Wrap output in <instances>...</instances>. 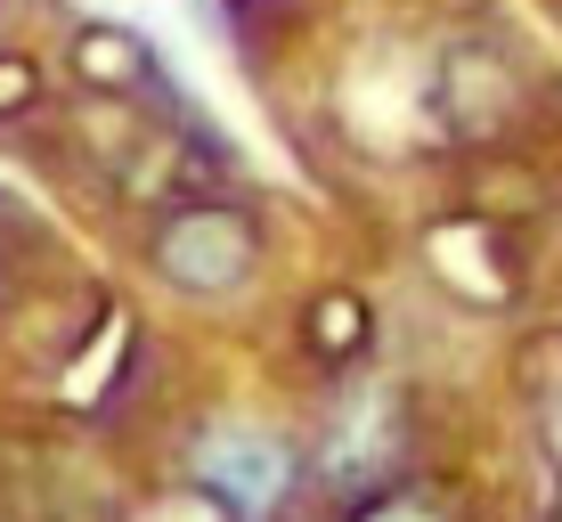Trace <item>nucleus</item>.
<instances>
[{
	"label": "nucleus",
	"mask_w": 562,
	"mask_h": 522,
	"mask_svg": "<svg viewBox=\"0 0 562 522\" xmlns=\"http://www.w3.org/2000/svg\"><path fill=\"white\" fill-rule=\"evenodd\" d=\"M400 449H408V409H400V392L392 384H359L351 400L335 409V424H326V481L335 490H383V481L400 474Z\"/></svg>",
	"instance_id": "obj_3"
},
{
	"label": "nucleus",
	"mask_w": 562,
	"mask_h": 522,
	"mask_svg": "<svg viewBox=\"0 0 562 522\" xmlns=\"http://www.w3.org/2000/svg\"><path fill=\"white\" fill-rule=\"evenodd\" d=\"M310 319H318V326H310V343H318V352H359V302H351V295H326Z\"/></svg>",
	"instance_id": "obj_4"
},
{
	"label": "nucleus",
	"mask_w": 562,
	"mask_h": 522,
	"mask_svg": "<svg viewBox=\"0 0 562 522\" xmlns=\"http://www.w3.org/2000/svg\"><path fill=\"white\" fill-rule=\"evenodd\" d=\"M196 481L237 522H261L294 490V441L261 433V424H212V433H196Z\"/></svg>",
	"instance_id": "obj_2"
},
{
	"label": "nucleus",
	"mask_w": 562,
	"mask_h": 522,
	"mask_svg": "<svg viewBox=\"0 0 562 522\" xmlns=\"http://www.w3.org/2000/svg\"><path fill=\"white\" fill-rule=\"evenodd\" d=\"M359 522H449V514H440L432 498H416V490H375L359 507Z\"/></svg>",
	"instance_id": "obj_5"
},
{
	"label": "nucleus",
	"mask_w": 562,
	"mask_h": 522,
	"mask_svg": "<svg viewBox=\"0 0 562 522\" xmlns=\"http://www.w3.org/2000/svg\"><path fill=\"white\" fill-rule=\"evenodd\" d=\"M147 262L164 286L180 295H237L261 262V221L228 197H196V204H171L147 237Z\"/></svg>",
	"instance_id": "obj_1"
},
{
	"label": "nucleus",
	"mask_w": 562,
	"mask_h": 522,
	"mask_svg": "<svg viewBox=\"0 0 562 522\" xmlns=\"http://www.w3.org/2000/svg\"><path fill=\"white\" fill-rule=\"evenodd\" d=\"M33 90H42V82H33L25 57H0V114H9V107H33Z\"/></svg>",
	"instance_id": "obj_6"
}]
</instances>
